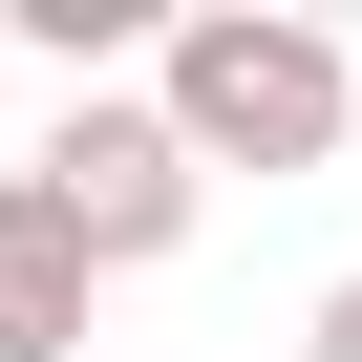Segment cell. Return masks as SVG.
Here are the masks:
<instances>
[{"label": "cell", "instance_id": "cell-1", "mask_svg": "<svg viewBox=\"0 0 362 362\" xmlns=\"http://www.w3.org/2000/svg\"><path fill=\"white\" fill-rule=\"evenodd\" d=\"M149 107L192 128V170H341L362 64L298 22V0H192V22L149 43Z\"/></svg>", "mask_w": 362, "mask_h": 362}, {"label": "cell", "instance_id": "cell-2", "mask_svg": "<svg viewBox=\"0 0 362 362\" xmlns=\"http://www.w3.org/2000/svg\"><path fill=\"white\" fill-rule=\"evenodd\" d=\"M43 192H64V235H86L107 277H149L170 235H192V192H214V170H192V128H170V107H128V86H86V107L43 128Z\"/></svg>", "mask_w": 362, "mask_h": 362}, {"label": "cell", "instance_id": "cell-3", "mask_svg": "<svg viewBox=\"0 0 362 362\" xmlns=\"http://www.w3.org/2000/svg\"><path fill=\"white\" fill-rule=\"evenodd\" d=\"M86 298H107V256L64 235V192L0 170V362H86Z\"/></svg>", "mask_w": 362, "mask_h": 362}, {"label": "cell", "instance_id": "cell-4", "mask_svg": "<svg viewBox=\"0 0 362 362\" xmlns=\"http://www.w3.org/2000/svg\"><path fill=\"white\" fill-rule=\"evenodd\" d=\"M320 362H362V277H320Z\"/></svg>", "mask_w": 362, "mask_h": 362}, {"label": "cell", "instance_id": "cell-5", "mask_svg": "<svg viewBox=\"0 0 362 362\" xmlns=\"http://www.w3.org/2000/svg\"><path fill=\"white\" fill-rule=\"evenodd\" d=\"M0 64H22V43H0Z\"/></svg>", "mask_w": 362, "mask_h": 362}]
</instances>
